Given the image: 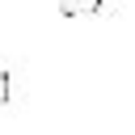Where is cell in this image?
<instances>
[{
  "label": "cell",
  "instance_id": "obj_2",
  "mask_svg": "<svg viewBox=\"0 0 135 135\" xmlns=\"http://www.w3.org/2000/svg\"><path fill=\"white\" fill-rule=\"evenodd\" d=\"M8 97H13V76H8L4 68H0V105H4Z\"/></svg>",
  "mask_w": 135,
  "mask_h": 135
},
{
  "label": "cell",
  "instance_id": "obj_1",
  "mask_svg": "<svg viewBox=\"0 0 135 135\" xmlns=\"http://www.w3.org/2000/svg\"><path fill=\"white\" fill-rule=\"evenodd\" d=\"M55 4H59L63 17H93V13H101V0H55Z\"/></svg>",
  "mask_w": 135,
  "mask_h": 135
}]
</instances>
